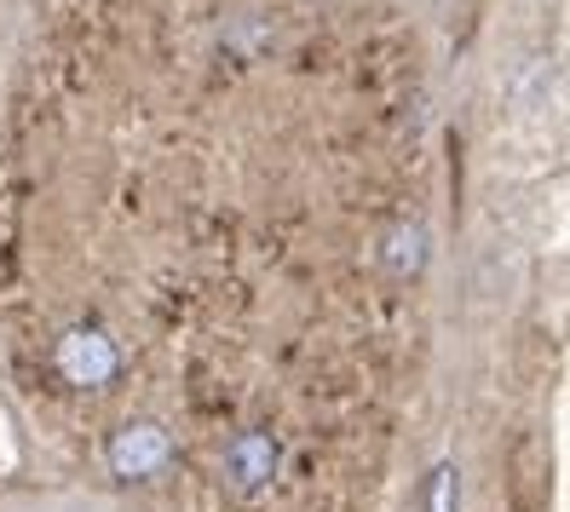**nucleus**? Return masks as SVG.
<instances>
[{
  "instance_id": "nucleus-1",
  "label": "nucleus",
  "mask_w": 570,
  "mask_h": 512,
  "mask_svg": "<svg viewBox=\"0 0 570 512\" xmlns=\"http://www.w3.org/2000/svg\"><path fill=\"white\" fill-rule=\"evenodd\" d=\"M277 461H283V450H277L272 432L248 426V432H237L225 443V477H230V490H237V495H259L277 477Z\"/></svg>"
},
{
  "instance_id": "nucleus-3",
  "label": "nucleus",
  "mask_w": 570,
  "mask_h": 512,
  "mask_svg": "<svg viewBox=\"0 0 570 512\" xmlns=\"http://www.w3.org/2000/svg\"><path fill=\"white\" fill-rule=\"evenodd\" d=\"M167 455H174V443H167V432L150 426V421L121 426L116 443H110V466H116L121 477H156V472L167 466Z\"/></svg>"
},
{
  "instance_id": "nucleus-5",
  "label": "nucleus",
  "mask_w": 570,
  "mask_h": 512,
  "mask_svg": "<svg viewBox=\"0 0 570 512\" xmlns=\"http://www.w3.org/2000/svg\"><path fill=\"white\" fill-rule=\"evenodd\" d=\"M426 512H455V466H432V506Z\"/></svg>"
},
{
  "instance_id": "nucleus-2",
  "label": "nucleus",
  "mask_w": 570,
  "mask_h": 512,
  "mask_svg": "<svg viewBox=\"0 0 570 512\" xmlns=\"http://www.w3.org/2000/svg\"><path fill=\"white\" fill-rule=\"evenodd\" d=\"M116 363H121L116 339L98 334V328H76V334L58 339V368H63V381H76V386H105L116 374Z\"/></svg>"
},
{
  "instance_id": "nucleus-4",
  "label": "nucleus",
  "mask_w": 570,
  "mask_h": 512,
  "mask_svg": "<svg viewBox=\"0 0 570 512\" xmlns=\"http://www.w3.org/2000/svg\"><path fill=\"white\" fill-rule=\"evenodd\" d=\"M421 265H426V225L410 219L386 236V270L392 277H421Z\"/></svg>"
}]
</instances>
